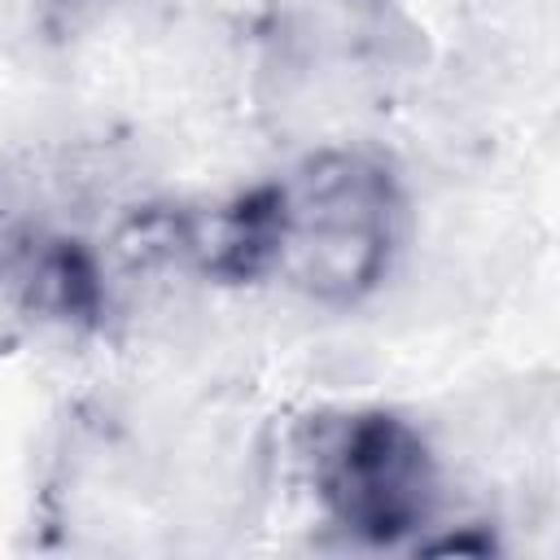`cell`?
<instances>
[{
  "label": "cell",
  "instance_id": "6da1fadb",
  "mask_svg": "<svg viewBox=\"0 0 560 560\" xmlns=\"http://www.w3.org/2000/svg\"><path fill=\"white\" fill-rule=\"evenodd\" d=\"M284 232L276 276L319 306L372 298L402 245L407 201L398 175L363 149H319L284 179Z\"/></svg>",
  "mask_w": 560,
  "mask_h": 560
},
{
  "label": "cell",
  "instance_id": "7a4b0ae2",
  "mask_svg": "<svg viewBox=\"0 0 560 560\" xmlns=\"http://www.w3.org/2000/svg\"><path fill=\"white\" fill-rule=\"evenodd\" d=\"M311 481L328 521L368 547L411 542L438 512L433 446L407 416L385 407L328 420L311 451Z\"/></svg>",
  "mask_w": 560,
  "mask_h": 560
},
{
  "label": "cell",
  "instance_id": "3957f363",
  "mask_svg": "<svg viewBox=\"0 0 560 560\" xmlns=\"http://www.w3.org/2000/svg\"><path fill=\"white\" fill-rule=\"evenodd\" d=\"M18 302L70 332H96L109 311L105 271L88 241L66 232H18L4 271Z\"/></svg>",
  "mask_w": 560,
  "mask_h": 560
},
{
  "label": "cell",
  "instance_id": "277c9868",
  "mask_svg": "<svg viewBox=\"0 0 560 560\" xmlns=\"http://www.w3.org/2000/svg\"><path fill=\"white\" fill-rule=\"evenodd\" d=\"M109 9L114 0H39V26L52 39H74L92 31Z\"/></svg>",
  "mask_w": 560,
  "mask_h": 560
},
{
  "label": "cell",
  "instance_id": "5b68a950",
  "mask_svg": "<svg viewBox=\"0 0 560 560\" xmlns=\"http://www.w3.org/2000/svg\"><path fill=\"white\" fill-rule=\"evenodd\" d=\"M420 556H490L494 538L481 525H464L459 534H442V538H416Z\"/></svg>",
  "mask_w": 560,
  "mask_h": 560
},
{
  "label": "cell",
  "instance_id": "8992f818",
  "mask_svg": "<svg viewBox=\"0 0 560 560\" xmlns=\"http://www.w3.org/2000/svg\"><path fill=\"white\" fill-rule=\"evenodd\" d=\"M13 241H18V232H9V223H4V206H0V271H4V258H9Z\"/></svg>",
  "mask_w": 560,
  "mask_h": 560
},
{
  "label": "cell",
  "instance_id": "52a82bcc",
  "mask_svg": "<svg viewBox=\"0 0 560 560\" xmlns=\"http://www.w3.org/2000/svg\"><path fill=\"white\" fill-rule=\"evenodd\" d=\"M332 4H350V9H376V4H385V0H332Z\"/></svg>",
  "mask_w": 560,
  "mask_h": 560
}]
</instances>
